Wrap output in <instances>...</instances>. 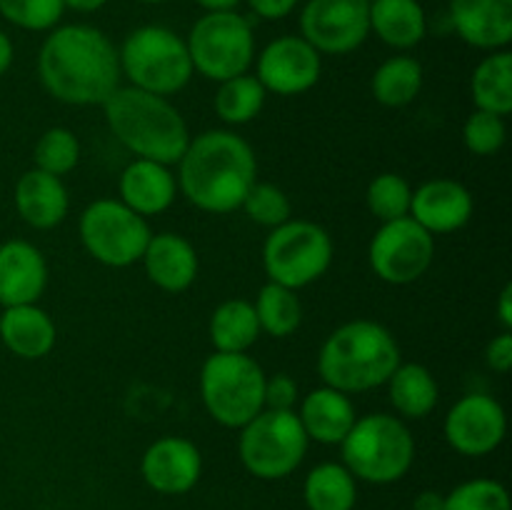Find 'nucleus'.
Masks as SVG:
<instances>
[{"label": "nucleus", "instance_id": "21", "mask_svg": "<svg viewBox=\"0 0 512 510\" xmlns=\"http://www.w3.org/2000/svg\"><path fill=\"white\" fill-rule=\"evenodd\" d=\"M118 193L130 210L143 218L165 213L178 198V180H175L170 165L155 163V160L135 158L125 165L118 180Z\"/></svg>", "mask_w": 512, "mask_h": 510}, {"label": "nucleus", "instance_id": "16", "mask_svg": "<svg viewBox=\"0 0 512 510\" xmlns=\"http://www.w3.org/2000/svg\"><path fill=\"white\" fill-rule=\"evenodd\" d=\"M140 473L155 493L183 495L198 485L203 475V455L193 440L163 435L145 448Z\"/></svg>", "mask_w": 512, "mask_h": 510}, {"label": "nucleus", "instance_id": "39", "mask_svg": "<svg viewBox=\"0 0 512 510\" xmlns=\"http://www.w3.org/2000/svg\"><path fill=\"white\" fill-rule=\"evenodd\" d=\"M298 398V383L288 373H275L265 378V408L295 410Z\"/></svg>", "mask_w": 512, "mask_h": 510}, {"label": "nucleus", "instance_id": "26", "mask_svg": "<svg viewBox=\"0 0 512 510\" xmlns=\"http://www.w3.org/2000/svg\"><path fill=\"white\" fill-rule=\"evenodd\" d=\"M385 385L393 408L408 420L428 418L440 400L438 380L420 363H400Z\"/></svg>", "mask_w": 512, "mask_h": 510}, {"label": "nucleus", "instance_id": "38", "mask_svg": "<svg viewBox=\"0 0 512 510\" xmlns=\"http://www.w3.org/2000/svg\"><path fill=\"white\" fill-rule=\"evenodd\" d=\"M508 140V125L500 115L488 113V110H475L463 123V143L473 155L488 158L495 155Z\"/></svg>", "mask_w": 512, "mask_h": 510}, {"label": "nucleus", "instance_id": "41", "mask_svg": "<svg viewBox=\"0 0 512 510\" xmlns=\"http://www.w3.org/2000/svg\"><path fill=\"white\" fill-rule=\"evenodd\" d=\"M248 8L263 20H283L298 8L300 0H245Z\"/></svg>", "mask_w": 512, "mask_h": 510}, {"label": "nucleus", "instance_id": "9", "mask_svg": "<svg viewBox=\"0 0 512 510\" xmlns=\"http://www.w3.org/2000/svg\"><path fill=\"white\" fill-rule=\"evenodd\" d=\"M185 45H188L193 73H200L215 83L250 73L258 55L253 25L238 10L200 15L185 38Z\"/></svg>", "mask_w": 512, "mask_h": 510}, {"label": "nucleus", "instance_id": "19", "mask_svg": "<svg viewBox=\"0 0 512 510\" xmlns=\"http://www.w3.org/2000/svg\"><path fill=\"white\" fill-rule=\"evenodd\" d=\"M48 285L45 255L28 240H5L0 245V305L38 303Z\"/></svg>", "mask_w": 512, "mask_h": 510}, {"label": "nucleus", "instance_id": "22", "mask_svg": "<svg viewBox=\"0 0 512 510\" xmlns=\"http://www.w3.org/2000/svg\"><path fill=\"white\" fill-rule=\"evenodd\" d=\"M15 210L35 230L58 228L70 210V195L63 178L38 168L25 170L13 190Z\"/></svg>", "mask_w": 512, "mask_h": 510}, {"label": "nucleus", "instance_id": "7", "mask_svg": "<svg viewBox=\"0 0 512 510\" xmlns=\"http://www.w3.org/2000/svg\"><path fill=\"white\" fill-rule=\"evenodd\" d=\"M265 378L248 353H213L200 368V398L215 423L240 430L265 408Z\"/></svg>", "mask_w": 512, "mask_h": 510}, {"label": "nucleus", "instance_id": "24", "mask_svg": "<svg viewBox=\"0 0 512 510\" xmlns=\"http://www.w3.org/2000/svg\"><path fill=\"white\" fill-rule=\"evenodd\" d=\"M53 318L38 303L10 305L0 315V340L13 355L23 360H40L55 348Z\"/></svg>", "mask_w": 512, "mask_h": 510}, {"label": "nucleus", "instance_id": "35", "mask_svg": "<svg viewBox=\"0 0 512 510\" xmlns=\"http://www.w3.org/2000/svg\"><path fill=\"white\" fill-rule=\"evenodd\" d=\"M240 210H243L253 223L270 230L288 223V220L293 218V205H290L288 193H285L283 188H278V185L258 183V180H255L253 188L248 190Z\"/></svg>", "mask_w": 512, "mask_h": 510}, {"label": "nucleus", "instance_id": "14", "mask_svg": "<svg viewBox=\"0 0 512 510\" xmlns=\"http://www.w3.org/2000/svg\"><path fill=\"white\" fill-rule=\"evenodd\" d=\"M323 75V55L300 35H280L255 55V78L265 93L303 95Z\"/></svg>", "mask_w": 512, "mask_h": 510}, {"label": "nucleus", "instance_id": "12", "mask_svg": "<svg viewBox=\"0 0 512 510\" xmlns=\"http://www.w3.org/2000/svg\"><path fill=\"white\" fill-rule=\"evenodd\" d=\"M433 258L435 235L410 215L380 225L368 248L370 268L390 285H410L420 280L433 265Z\"/></svg>", "mask_w": 512, "mask_h": 510}, {"label": "nucleus", "instance_id": "5", "mask_svg": "<svg viewBox=\"0 0 512 510\" xmlns=\"http://www.w3.org/2000/svg\"><path fill=\"white\" fill-rule=\"evenodd\" d=\"M340 455L355 480L373 485L398 483L413 468L415 438L398 415L370 413L355 420L340 443Z\"/></svg>", "mask_w": 512, "mask_h": 510}, {"label": "nucleus", "instance_id": "15", "mask_svg": "<svg viewBox=\"0 0 512 510\" xmlns=\"http://www.w3.org/2000/svg\"><path fill=\"white\" fill-rule=\"evenodd\" d=\"M508 433L505 408L485 393H468L448 410L443 435L453 450L468 458H483L500 448Z\"/></svg>", "mask_w": 512, "mask_h": 510}, {"label": "nucleus", "instance_id": "6", "mask_svg": "<svg viewBox=\"0 0 512 510\" xmlns=\"http://www.w3.org/2000/svg\"><path fill=\"white\" fill-rule=\"evenodd\" d=\"M120 73L133 88L155 95L180 93L193 78L188 45L165 25H140L125 35L118 48Z\"/></svg>", "mask_w": 512, "mask_h": 510}, {"label": "nucleus", "instance_id": "10", "mask_svg": "<svg viewBox=\"0 0 512 510\" xmlns=\"http://www.w3.org/2000/svg\"><path fill=\"white\" fill-rule=\"evenodd\" d=\"M333 265V238L313 220H295L270 230L263 243V270L270 283L308 288Z\"/></svg>", "mask_w": 512, "mask_h": 510}, {"label": "nucleus", "instance_id": "25", "mask_svg": "<svg viewBox=\"0 0 512 510\" xmlns=\"http://www.w3.org/2000/svg\"><path fill=\"white\" fill-rule=\"evenodd\" d=\"M370 33L393 50H413L428 35V15L420 0H373Z\"/></svg>", "mask_w": 512, "mask_h": 510}, {"label": "nucleus", "instance_id": "43", "mask_svg": "<svg viewBox=\"0 0 512 510\" xmlns=\"http://www.w3.org/2000/svg\"><path fill=\"white\" fill-rule=\"evenodd\" d=\"M445 508V495L438 490H423L415 495L413 510H443Z\"/></svg>", "mask_w": 512, "mask_h": 510}, {"label": "nucleus", "instance_id": "47", "mask_svg": "<svg viewBox=\"0 0 512 510\" xmlns=\"http://www.w3.org/2000/svg\"><path fill=\"white\" fill-rule=\"evenodd\" d=\"M135 3H143V5H160V3H168V0H135Z\"/></svg>", "mask_w": 512, "mask_h": 510}, {"label": "nucleus", "instance_id": "8", "mask_svg": "<svg viewBox=\"0 0 512 510\" xmlns=\"http://www.w3.org/2000/svg\"><path fill=\"white\" fill-rule=\"evenodd\" d=\"M308 435L295 410L263 408L240 428L238 455L243 468L260 480L293 475L308 455Z\"/></svg>", "mask_w": 512, "mask_h": 510}, {"label": "nucleus", "instance_id": "18", "mask_svg": "<svg viewBox=\"0 0 512 510\" xmlns=\"http://www.w3.org/2000/svg\"><path fill=\"white\" fill-rule=\"evenodd\" d=\"M458 38L478 50H505L512 43V0H450Z\"/></svg>", "mask_w": 512, "mask_h": 510}, {"label": "nucleus", "instance_id": "2", "mask_svg": "<svg viewBox=\"0 0 512 510\" xmlns=\"http://www.w3.org/2000/svg\"><path fill=\"white\" fill-rule=\"evenodd\" d=\"M175 180L188 203L203 213H233L258 180L255 150L233 130H205L190 138Z\"/></svg>", "mask_w": 512, "mask_h": 510}, {"label": "nucleus", "instance_id": "31", "mask_svg": "<svg viewBox=\"0 0 512 510\" xmlns=\"http://www.w3.org/2000/svg\"><path fill=\"white\" fill-rule=\"evenodd\" d=\"M265 98H268V93L260 85V80L253 73H243L218 83L213 108L225 125L238 128V125L253 123L263 113Z\"/></svg>", "mask_w": 512, "mask_h": 510}, {"label": "nucleus", "instance_id": "3", "mask_svg": "<svg viewBox=\"0 0 512 510\" xmlns=\"http://www.w3.org/2000/svg\"><path fill=\"white\" fill-rule=\"evenodd\" d=\"M400 360V345L385 325L375 320H350L325 338L318 353L323 385L345 395L368 393L390 380Z\"/></svg>", "mask_w": 512, "mask_h": 510}, {"label": "nucleus", "instance_id": "45", "mask_svg": "<svg viewBox=\"0 0 512 510\" xmlns=\"http://www.w3.org/2000/svg\"><path fill=\"white\" fill-rule=\"evenodd\" d=\"M65 10H75V13H98L108 0H63Z\"/></svg>", "mask_w": 512, "mask_h": 510}, {"label": "nucleus", "instance_id": "34", "mask_svg": "<svg viewBox=\"0 0 512 510\" xmlns=\"http://www.w3.org/2000/svg\"><path fill=\"white\" fill-rule=\"evenodd\" d=\"M35 168L50 175L73 173L80 163V140L68 128H48L33 148Z\"/></svg>", "mask_w": 512, "mask_h": 510}, {"label": "nucleus", "instance_id": "37", "mask_svg": "<svg viewBox=\"0 0 512 510\" xmlns=\"http://www.w3.org/2000/svg\"><path fill=\"white\" fill-rule=\"evenodd\" d=\"M65 13L63 0H0V15L30 33H48Z\"/></svg>", "mask_w": 512, "mask_h": 510}, {"label": "nucleus", "instance_id": "4", "mask_svg": "<svg viewBox=\"0 0 512 510\" xmlns=\"http://www.w3.org/2000/svg\"><path fill=\"white\" fill-rule=\"evenodd\" d=\"M110 133L143 160L178 165L190 143V130L180 110L163 95L120 85L103 103Z\"/></svg>", "mask_w": 512, "mask_h": 510}, {"label": "nucleus", "instance_id": "36", "mask_svg": "<svg viewBox=\"0 0 512 510\" xmlns=\"http://www.w3.org/2000/svg\"><path fill=\"white\" fill-rule=\"evenodd\" d=\"M443 510H512V505L503 483L493 478H473L455 485L445 495Z\"/></svg>", "mask_w": 512, "mask_h": 510}, {"label": "nucleus", "instance_id": "33", "mask_svg": "<svg viewBox=\"0 0 512 510\" xmlns=\"http://www.w3.org/2000/svg\"><path fill=\"white\" fill-rule=\"evenodd\" d=\"M410 200H413V188H410L408 180L398 173L375 175V178L370 180L368 190H365L368 210L380 220V223L408 218Z\"/></svg>", "mask_w": 512, "mask_h": 510}, {"label": "nucleus", "instance_id": "28", "mask_svg": "<svg viewBox=\"0 0 512 510\" xmlns=\"http://www.w3.org/2000/svg\"><path fill=\"white\" fill-rule=\"evenodd\" d=\"M470 95L475 110L508 118L512 113V53L508 48L493 50L480 60L470 78Z\"/></svg>", "mask_w": 512, "mask_h": 510}, {"label": "nucleus", "instance_id": "13", "mask_svg": "<svg viewBox=\"0 0 512 510\" xmlns=\"http://www.w3.org/2000/svg\"><path fill=\"white\" fill-rule=\"evenodd\" d=\"M298 23L300 38L320 55H348L370 38L368 3L363 0H308Z\"/></svg>", "mask_w": 512, "mask_h": 510}, {"label": "nucleus", "instance_id": "29", "mask_svg": "<svg viewBox=\"0 0 512 510\" xmlns=\"http://www.w3.org/2000/svg\"><path fill=\"white\" fill-rule=\"evenodd\" d=\"M423 65L413 55H390L378 65L370 80L373 98L385 108H405L423 90Z\"/></svg>", "mask_w": 512, "mask_h": 510}, {"label": "nucleus", "instance_id": "20", "mask_svg": "<svg viewBox=\"0 0 512 510\" xmlns=\"http://www.w3.org/2000/svg\"><path fill=\"white\" fill-rule=\"evenodd\" d=\"M145 275L155 288L165 293H183L198 278L200 260L193 243L178 233H153L143 258Z\"/></svg>", "mask_w": 512, "mask_h": 510}, {"label": "nucleus", "instance_id": "27", "mask_svg": "<svg viewBox=\"0 0 512 510\" xmlns=\"http://www.w3.org/2000/svg\"><path fill=\"white\" fill-rule=\"evenodd\" d=\"M210 343L215 353H248L260 338V323L250 300L230 298L210 315Z\"/></svg>", "mask_w": 512, "mask_h": 510}, {"label": "nucleus", "instance_id": "30", "mask_svg": "<svg viewBox=\"0 0 512 510\" xmlns=\"http://www.w3.org/2000/svg\"><path fill=\"white\" fill-rule=\"evenodd\" d=\"M303 500L308 510H353L358 480L343 463H320L305 475Z\"/></svg>", "mask_w": 512, "mask_h": 510}, {"label": "nucleus", "instance_id": "23", "mask_svg": "<svg viewBox=\"0 0 512 510\" xmlns=\"http://www.w3.org/2000/svg\"><path fill=\"white\" fill-rule=\"evenodd\" d=\"M298 418L308 440L320 445H340L358 420V413L350 395L320 385L300 400Z\"/></svg>", "mask_w": 512, "mask_h": 510}, {"label": "nucleus", "instance_id": "46", "mask_svg": "<svg viewBox=\"0 0 512 510\" xmlns=\"http://www.w3.org/2000/svg\"><path fill=\"white\" fill-rule=\"evenodd\" d=\"M205 13H225V10H238L243 0H195Z\"/></svg>", "mask_w": 512, "mask_h": 510}, {"label": "nucleus", "instance_id": "48", "mask_svg": "<svg viewBox=\"0 0 512 510\" xmlns=\"http://www.w3.org/2000/svg\"><path fill=\"white\" fill-rule=\"evenodd\" d=\"M363 3H368V5H370V3H373V0H363Z\"/></svg>", "mask_w": 512, "mask_h": 510}, {"label": "nucleus", "instance_id": "11", "mask_svg": "<svg viewBox=\"0 0 512 510\" xmlns=\"http://www.w3.org/2000/svg\"><path fill=\"white\" fill-rule=\"evenodd\" d=\"M78 233L90 258L108 268H128L140 263L153 230L123 200L100 198L80 213Z\"/></svg>", "mask_w": 512, "mask_h": 510}, {"label": "nucleus", "instance_id": "32", "mask_svg": "<svg viewBox=\"0 0 512 510\" xmlns=\"http://www.w3.org/2000/svg\"><path fill=\"white\" fill-rule=\"evenodd\" d=\"M253 308L258 315L260 333H268L273 338H288L303 323V303L298 298V290L270 283V280L260 288Z\"/></svg>", "mask_w": 512, "mask_h": 510}, {"label": "nucleus", "instance_id": "42", "mask_svg": "<svg viewBox=\"0 0 512 510\" xmlns=\"http://www.w3.org/2000/svg\"><path fill=\"white\" fill-rule=\"evenodd\" d=\"M498 320L503 330H512V285L505 283V288L498 295Z\"/></svg>", "mask_w": 512, "mask_h": 510}, {"label": "nucleus", "instance_id": "40", "mask_svg": "<svg viewBox=\"0 0 512 510\" xmlns=\"http://www.w3.org/2000/svg\"><path fill=\"white\" fill-rule=\"evenodd\" d=\"M485 363H488L490 370L500 375H508L512 368V333L510 330H503L500 335H495L493 340L485 348Z\"/></svg>", "mask_w": 512, "mask_h": 510}, {"label": "nucleus", "instance_id": "44", "mask_svg": "<svg viewBox=\"0 0 512 510\" xmlns=\"http://www.w3.org/2000/svg\"><path fill=\"white\" fill-rule=\"evenodd\" d=\"M13 58H15L13 40L8 38V33H3V30H0V78H3V75L10 70Z\"/></svg>", "mask_w": 512, "mask_h": 510}, {"label": "nucleus", "instance_id": "17", "mask_svg": "<svg viewBox=\"0 0 512 510\" xmlns=\"http://www.w3.org/2000/svg\"><path fill=\"white\" fill-rule=\"evenodd\" d=\"M473 195L453 178H433L413 190L410 218L430 235L455 233L473 218Z\"/></svg>", "mask_w": 512, "mask_h": 510}, {"label": "nucleus", "instance_id": "1", "mask_svg": "<svg viewBox=\"0 0 512 510\" xmlns=\"http://www.w3.org/2000/svg\"><path fill=\"white\" fill-rule=\"evenodd\" d=\"M38 75L48 95L75 108L103 105L123 78L113 40L85 23L48 30L38 53Z\"/></svg>", "mask_w": 512, "mask_h": 510}]
</instances>
